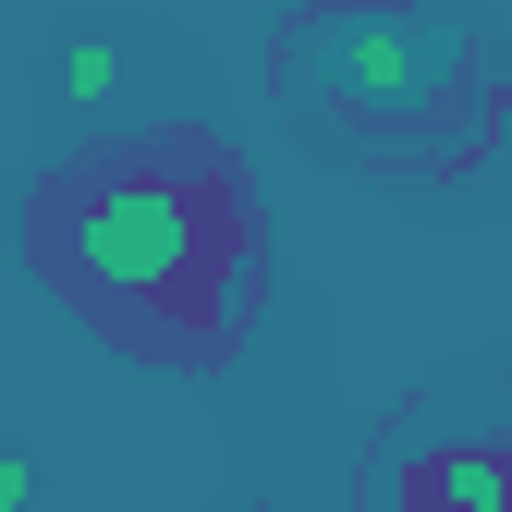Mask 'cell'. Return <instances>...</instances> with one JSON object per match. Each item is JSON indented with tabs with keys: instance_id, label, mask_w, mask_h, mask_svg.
Masks as SVG:
<instances>
[{
	"instance_id": "1",
	"label": "cell",
	"mask_w": 512,
	"mask_h": 512,
	"mask_svg": "<svg viewBox=\"0 0 512 512\" xmlns=\"http://www.w3.org/2000/svg\"><path fill=\"white\" fill-rule=\"evenodd\" d=\"M244 256V196L196 147H135L37 196V269L135 342H220V281Z\"/></svg>"
},
{
	"instance_id": "2",
	"label": "cell",
	"mask_w": 512,
	"mask_h": 512,
	"mask_svg": "<svg viewBox=\"0 0 512 512\" xmlns=\"http://www.w3.org/2000/svg\"><path fill=\"white\" fill-rule=\"evenodd\" d=\"M452 74H464V25L439 0H317L281 37V86L354 122H427Z\"/></svg>"
},
{
	"instance_id": "3",
	"label": "cell",
	"mask_w": 512,
	"mask_h": 512,
	"mask_svg": "<svg viewBox=\"0 0 512 512\" xmlns=\"http://www.w3.org/2000/svg\"><path fill=\"white\" fill-rule=\"evenodd\" d=\"M403 512H512V439H439V452H415Z\"/></svg>"
},
{
	"instance_id": "4",
	"label": "cell",
	"mask_w": 512,
	"mask_h": 512,
	"mask_svg": "<svg viewBox=\"0 0 512 512\" xmlns=\"http://www.w3.org/2000/svg\"><path fill=\"white\" fill-rule=\"evenodd\" d=\"M61 98H74V110H110L122 98V49H74V61H61Z\"/></svg>"
},
{
	"instance_id": "5",
	"label": "cell",
	"mask_w": 512,
	"mask_h": 512,
	"mask_svg": "<svg viewBox=\"0 0 512 512\" xmlns=\"http://www.w3.org/2000/svg\"><path fill=\"white\" fill-rule=\"evenodd\" d=\"M25 488H37V476H25L13 452H0V512H25Z\"/></svg>"
}]
</instances>
